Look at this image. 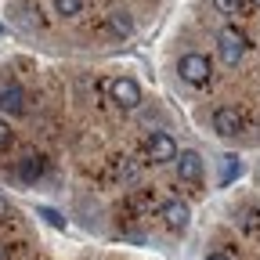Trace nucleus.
Returning a JSON list of instances; mask_svg holds the SVG:
<instances>
[{
    "mask_svg": "<svg viewBox=\"0 0 260 260\" xmlns=\"http://www.w3.org/2000/svg\"><path fill=\"white\" fill-rule=\"evenodd\" d=\"M177 73H181V80L191 83V87H206L210 76H213V65H210L206 54L188 51V54H181V61H177Z\"/></svg>",
    "mask_w": 260,
    "mask_h": 260,
    "instance_id": "1",
    "label": "nucleus"
},
{
    "mask_svg": "<svg viewBox=\"0 0 260 260\" xmlns=\"http://www.w3.org/2000/svg\"><path fill=\"white\" fill-rule=\"evenodd\" d=\"M246 51H249V40H246V32H242V29L224 25V29L217 32V54H220V61H224V65L242 61V54H246Z\"/></svg>",
    "mask_w": 260,
    "mask_h": 260,
    "instance_id": "2",
    "label": "nucleus"
},
{
    "mask_svg": "<svg viewBox=\"0 0 260 260\" xmlns=\"http://www.w3.org/2000/svg\"><path fill=\"white\" fill-rule=\"evenodd\" d=\"M109 98H112V105H116V109L134 112V109L141 105V87H138V80L119 76V80H112V83H109Z\"/></svg>",
    "mask_w": 260,
    "mask_h": 260,
    "instance_id": "3",
    "label": "nucleus"
},
{
    "mask_svg": "<svg viewBox=\"0 0 260 260\" xmlns=\"http://www.w3.org/2000/svg\"><path fill=\"white\" fill-rule=\"evenodd\" d=\"M213 130H217V134H224V138L242 134V130H246V112H242L239 105H220V109L213 112Z\"/></svg>",
    "mask_w": 260,
    "mask_h": 260,
    "instance_id": "4",
    "label": "nucleus"
},
{
    "mask_svg": "<svg viewBox=\"0 0 260 260\" xmlns=\"http://www.w3.org/2000/svg\"><path fill=\"white\" fill-rule=\"evenodd\" d=\"M145 155L152 162H174L177 159V141L170 134H162V130H155V134L145 138Z\"/></svg>",
    "mask_w": 260,
    "mask_h": 260,
    "instance_id": "5",
    "label": "nucleus"
},
{
    "mask_svg": "<svg viewBox=\"0 0 260 260\" xmlns=\"http://www.w3.org/2000/svg\"><path fill=\"white\" fill-rule=\"evenodd\" d=\"M177 177L184 184H199L203 181V155L199 152H177Z\"/></svg>",
    "mask_w": 260,
    "mask_h": 260,
    "instance_id": "6",
    "label": "nucleus"
},
{
    "mask_svg": "<svg viewBox=\"0 0 260 260\" xmlns=\"http://www.w3.org/2000/svg\"><path fill=\"white\" fill-rule=\"evenodd\" d=\"M159 217H162V224H167L170 232H184V228H188V220H191V213H188V206H184L181 199L162 203V206H159Z\"/></svg>",
    "mask_w": 260,
    "mask_h": 260,
    "instance_id": "7",
    "label": "nucleus"
},
{
    "mask_svg": "<svg viewBox=\"0 0 260 260\" xmlns=\"http://www.w3.org/2000/svg\"><path fill=\"white\" fill-rule=\"evenodd\" d=\"M0 109L11 112V116H22L25 112V90L18 83H4L0 87Z\"/></svg>",
    "mask_w": 260,
    "mask_h": 260,
    "instance_id": "8",
    "label": "nucleus"
},
{
    "mask_svg": "<svg viewBox=\"0 0 260 260\" xmlns=\"http://www.w3.org/2000/svg\"><path fill=\"white\" fill-rule=\"evenodd\" d=\"M44 170H47V159L44 155H37V152H29V155H22L18 159V181H40L44 177Z\"/></svg>",
    "mask_w": 260,
    "mask_h": 260,
    "instance_id": "9",
    "label": "nucleus"
},
{
    "mask_svg": "<svg viewBox=\"0 0 260 260\" xmlns=\"http://www.w3.org/2000/svg\"><path fill=\"white\" fill-rule=\"evenodd\" d=\"M83 11V0H54V15L58 18H76Z\"/></svg>",
    "mask_w": 260,
    "mask_h": 260,
    "instance_id": "10",
    "label": "nucleus"
},
{
    "mask_svg": "<svg viewBox=\"0 0 260 260\" xmlns=\"http://www.w3.org/2000/svg\"><path fill=\"white\" fill-rule=\"evenodd\" d=\"M239 177V155H220V184Z\"/></svg>",
    "mask_w": 260,
    "mask_h": 260,
    "instance_id": "11",
    "label": "nucleus"
},
{
    "mask_svg": "<svg viewBox=\"0 0 260 260\" xmlns=\"http://www.w3.org/2000/svg\"><path fill=\"white\" fill-rule=\"evenodd\" d=\"M213 8H217L220 15H242V11L249 8V0H213Z\"/></svg>",
    "mask_w": 260,
    "mask_h": 260,
    "instance_id": "12",
    "label": "nucleus"
},
{
    "mask_svg": "<svg viewBox=\"0 0 260 260\" xmlns=\"http://www.w3.org/2000/svg\"><path fill=\"white\" fill-rule=\"evenodd\" d=\"M112 29L119 32V37H130V29H134V25H130L126 11H116V15H112Z\"/></svg>",
    "mask_w": 260,
    "mask_h": 260,
    "instance_id": "13",
    "label": "nucleus"
},
{
    "mask_svg": "<svg viewBox=\"0 0 260 260\" xmlns=\"http://www.w3.org/2000/svg\"><path fill=\"white\" fill-rule=\"evenodd\" d=\"M11 141H15V134H11V126L0 119V152H8L11 148Z\"/></svg>",
    "mask_w": 260,
    "mask_h": 260,
    "instance_id": "14",
    "label": "nucleus"
},
{
    "mask_svg": "<svg viewBox=\"0 0 260 260\" xmlns=\"http://www.w3.org/2000/svg\"><path fill=\"white\" fill-rule=\"evenodd\" d=\"M40 217H44L47 224H58V228L65 224V220H61V213H54V210H40Z\"/></svg>",
    "mask_w": 260,
    "mask_h": 260,
    "instance_id": "15",
    "label": "nucleus"
},
{
    "mask_svg": "<svg viewBox=\"0 0 260 260\" xmlns=\"http://www.w3.org/2000/svg\"><path fill=\"white\" fill-rule=\"evenodd\" d=\"M8 210H11V206H8V199H4V195H0V220L8 217Z\"/></svg>",
    "mask_w": 260,
    "mask_h": 260,
    "instance_id": "16",
    "label": "nucleus"
},
{
    "mask_svg": "<svg viewBox=\"0 0 260 260\" xmlns=\"http://www.w3.org/2000/svg\"><path fill=\"white\" fill-rule=\"evenodd\" d=\"M206 260H232V256H224V253H210Z\"/></svg>",
    "mask_w": 260,
    "mask_h": 260,
    "instance_id": "17",
    "label": "nucleus"
},
{
    "mask_svg": "<svg viewBox=\"0 0 260 260\" xmlns=\"http://www.w3.org/2000/svg\"><path fill=\"white\" fill-rule=\"evenodd\" d=\"M249 8H260V0H249Z\"/></svg>",
    "mask_w": 260,
    "mask_h": 260,
    "instance_id": "18",
    "label": "nucleus"
},
{
    "mask_svg": "<svg viewBox=\"0 0 260 260\" xmlns=\"http://www.w3.org/2000/svg\"><path fill=\"white\" fill-rule=\"evenodd\" d=\"M0 260H4V246H0Z\"/></svg>",
    "mask_w": 260,
    "mask_h": 260,
    "instance_id": "19",
    "label": "nucleus"
}]
</instances>
